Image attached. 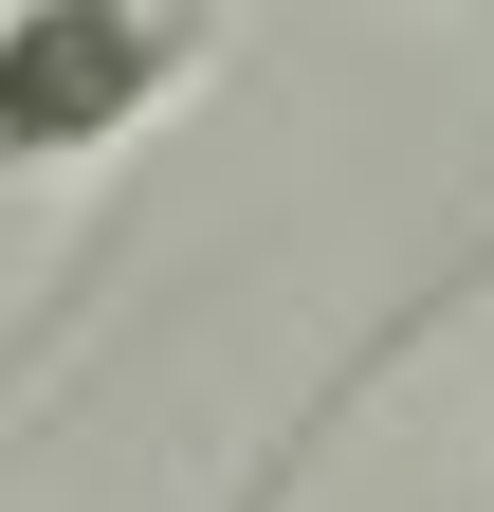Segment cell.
I'll list each match as a JSON object with an SVG mask.
<instances>
[{
    "label": "cell",
    "mask_w": 494,
    "mask_h": 512,
    "mask_svg": "<svg viewBox=\"0 0 494 512\" xmlns=\"http://www.w3.org/2000/svg\"><path fill=\"white\" fill-rule=\"evenodd\" d=\"M220 0H0V183H55L202 74Z\"/></svg>",
    "instance_id": "obj_1"
}]
</instances>
